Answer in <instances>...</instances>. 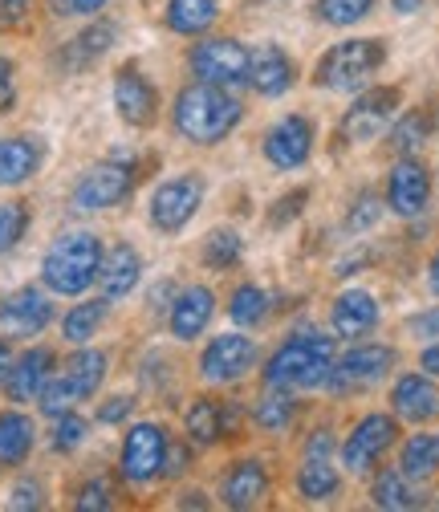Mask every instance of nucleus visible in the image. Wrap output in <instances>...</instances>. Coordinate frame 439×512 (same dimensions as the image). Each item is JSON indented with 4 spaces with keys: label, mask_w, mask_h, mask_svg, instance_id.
Masks as SVG:
<instances>
[{
    "label": "nucleus",
    "mask_w": 439,
    "mask_h": 512,
    "mask_svg": "<svg viewBox=\"0 0 439 512\" xmlns=\"http://www.w3.org/2000/svg\"><path fill=\"white\" fill-rule=\"evenodd\" d=\"M334 366V338L318 330H297L265 366V382L281 391H309L326 387Z\"/></svg>",
    "instance_id": "obj_1"
},
{
    "label": "nucleus",
    "mask_w": 439,
    "mask_h": 512,
    "mask_svg": "<svg viewBox=\"0 0 439 512\" xmlns=\"http://www.w3.org/2000/svg\"><path fill=\"white\" fill-rule=\"evenodd\" d=\"M240 102L224 90V86H187L179 98H175V126L183 139H192L200 147H212L220 139L232 135V126L240 122Z\"/></svg>",
    "instance_id": "obj_2"
},
{
    "label": "nucleus",
    "mask_w": 439,
    "mask_h": 512,
    "mask_svg": "<svg viewBox=\"0 0 439 512\" xmlns=\"http://www.w3.org/2000/svg\"><path fill=\"white\" fill-rule=\"evenodd\" d=\"M102 269V244L94 232H66L49 252L41 265V281L61 293V297H78L98 281Z\"/></svg>",
    "instance_id": "obj_3"
},
{
    "label": "nucleus",
    "mask_w": 439,
    "mask_h": 512,
    "mask_svg": "<svg viewBox=\"0 0 439 512\" xmlns=\"http://www.w3.org/2000/svg\"><path fill=\"white\" fill-rule=\"evenodd\" d=\"M387 61V49L383 41H374V37H358V41H342L334 45L326 57H322V66H318V82L326 90H362L374 74H379V66Z\"/></svg>",
    "instance_id": "obj_4"
},
{
    "label": "nucleus",
    "mask_w": 439,
    "mask_h": 512,
    "mask_svg": "<svg viewBox=\"0 0 439 512\" xmlns=\"http://www.w3.org/2000/svg\"><path fill=\"white\" fill-rule=\"evenodd\" d=\"M204 204V179L200 175H179V179H167L155 196H151V224L159 232H183L187 224L196 220Z\"/></svg>",
    "instance_id": "obj_5"
},
{
    "label": "nucleus",
    "mask_w": 439,
    "mask_h": 512,
    "mask_svg": "<svg viewBox=\"0 0 439 512\" xmlns=\"http://www.w3.org/2000/svg\"><path fill=\"white\" fill-rule=\"evenodd\" d=\"M391 366H395L391 346H354L346 358H334L326 387L338 391V395L366 391V387H374V382H383L391 374Z\"/></svg>",
    "instance_id": "obj_6"
},
{
    "label": "nucleus",
    "mask_w": 439,
    "mask_h": 512,
    "mask_svg": "<svg viewBox=\"0 0 439 512\" xmlns=\"http://www.w3.org/2000/svg\"><path fill=\"white\" fill-rule=\"evenodd\" d=\"M131 187H135V167L131 163H98L90 167L78 183H74V208L82 212H102V208H114L131 196Z\"/></svg>",
    "instance_id": "obj_7"
},
{
    "label": "nucleus",
    "mask_w": 439,
    "mask_h": 512,
    "mask_svg": "<svg viewBox=\"0 0 439 512\" xmlns=\"http://www.w3.org/2000/svg\"><path fill=\"white\" fill-rule=\"evenodd\" d=\"M192 74L208 86L248 82V49L232 37H208L192 49Z\"/></svg>",
    "instance_id": "obj_8"
},
{
    "label": "nucleus",
    "mask_w": 439,
    "mask_h": 512,
    "mask_svg": "<svg viewBox=\"0 0 439 512\" xmlns=\"http://www.w3.org/2000/svg\"><path fill=\"white\" fill-rule=\"evenodd\" d=\"M395 435H399V427H395L391 415H366V419L350 431V439L342 443V464H346V472L366 476L374 464L383 460V452L395 443Z\"/></svg>",
    "instance_id": "obj_9"
},
{
    "label": "nucleus",
    "mask_w": 439,
    "mask_h": 512,
    "mask_svg": "<svg viewBox=\"0 0 439 512\" xmlns=\"http://www.w3.org/2000/svg\"><path fill=\"white\" fill-rule=\"evenodd\" d=\"M163 460H167V435L159 423H139L127 431V443H122V476L131 484H151L155 476H163Z\"/></svg>",
    "instance_id": "obj_10"
},
{
    "label": "nucleus",
    "mask_w": 439,
    "mask_h": 512,
    "mask_svg": "<svg viewBox=\"0 0 439 512\" xmlns=\"http://www.w3.org/2000/svg\"><path fill=\"white\" fill-rule=\"evenodd\" d=\"M395 106H399V90H395V86H379V90L362 94V98L346 110V118H342V135L354 139V143L379 139V131L391 122Z\"/></svg>",
    "instance_id": "obj_11"
},
{
    "label": "nucleus",
    "mask_w": 439,
    "mask_h": 512,
    "mask_svg": "<svg viewBox=\"0 0 439 512\" xmlns=\"http://www.w3.org/2000/svg\"><path fill=\"white\" fill-rule=\"evenodd\" d=\"M309 151H313V126H309V118H301V114L281 118L273 131L265 135V159H269L273 167H281V171L301 167V163L309 159Z\"/></svg>",
    "instance_id": "obj_12"
},
{
    "label": "nucleus",
    "mask_w": 439,
    "mask_h": 512,
    "mask_svg": "<svg viewBox=\"0 0 439 512\" xmlns=\"http://www.w3.org/2000/svg\"><path fill=\"white\" fill-rule=\"evenodd\" d=\"M257 362V346L248 342L244 334H220L204 358H200V374L208 382H236L240 374H248V366Z\"/></svg>",
    "instance_id": "obj_13"
},
{
    "label": "nucleus",
    "mask_w": 439,
    "mask_h": 512,
    "mask_svg": "<svg viewBox=\"0 0 439 512\" xmlns=\"http://www.w3.org/2000/svg\"><path fill=\"white\" fill-rule=\"evenodd\" d=\"M427 200H431V175H427V167L415 163V159L395 163V171L387 179V204H391V212L411 220V216H419L427 208Z\"/></svg>",
    "instance_id": "obj_14"
},
{
    "label": "nucleus",
    "mask_w": 439,
    "mask_h": 512,
    "mask_svg": "<svg viewBox=\"0 0 439 512\" xmlns=\"http://www.w3.org/2000/svg\"><path fill=\"white\" fill-rule=\"evenodd\" d=\"M114 106H118L122 122L147 126V122H155L159 98H155V86L135 66H127V70H118V78H114Z\"/></svg>",
    "instance_id": "obj_15"
},
{
    "label": "nucleus",
    "mask_w": 439,
    "mask_h": 512,
    "mask_svg": "<svg viewBox=\"0 0 439 512\" xmlns=\"http://www.w3.org/2000/svg\"><path fill=\"white\" fill-rule=\"evenodd\" d=\"M391 407L407 423H427L439 419V387L427 374H403L391 391Z\"/></svg>",
    "instance_id": "obj_16"
},
{
    "label": "nucleus",
    "mask_w": 439,
    "mask_h": 512,
    "mask_svg": "<svg viewBox=\"0 0 439 512\" xmlns=\"http://www.w3.org/2000/svg\"><path fill=\"white\" fill-rule=\"evenodd\" d=\"M248 86L265 98H281L293 86V61L277 45H261L248 53Z\"/></svg>",
    "instance_id": "obj_17"
},
{
    "label": "nucleus",
    "mask_w": 439,
    "mask_h": 512,
    "mask_svg": "<svg viewBox=\"0 0 439 512\" xmlns=\"http://www.w3.org/2000/svg\"><path fill=\"white\" fill-rule=\"evenodd\" d=\"M49 317H53V305L45 301L41 289H21L0 305V326L13 330V334H25V338L41 334L49 326Z\"/></svg>",
    "instance_id": "obj_18"
},
{
    "label": "nucleus",
    "mask_w": 439,
    "mask_h": 512,
    "mask_svg": "<svg viewBox=\"0 0 439 512\" xmlns=\"http://www.w3.org/2000/svg\"><path fill=\"white\" fill-rule=\"evenodd\" d=\"M143 277V256L131 248V244H114L106 256H102V269H98V281H102V297L106 301H118L127 297Z\"/></svg>",
    "instance_id": "obj_19"
},
{
    "label": "nucleus",
    "mask_w": 439,
    "mask_h": 512,
    "mask_svg": "<svg viewBox=\"0 0 439 512\" xmlns=\"http://www.w3.org/2000/svg\"><path fill=\"white\" fill-rule=\"evenodd\" d=\"M212 309H216V297L204 289V285H192V289H183L171 305V334L179 342H192L208 330L212 322Z\"/></svg>",
    "instance_id": "obj_20"
},
{
    "label": "nucleus",
    "mask_w": 439,
    "mask_h": 512,
    "mask_svg": "<svg viewBox=\"0 0 439 512\" xmlns=\"http://www.w3.org/2000/svg\"><path fill=\"white\" fill-rule=\"evenodd\" d=\"M330 322H334V334L362 338V334H370L374 326H379V301H374L370 293H362V289H346L330 309Z\"/></svg>",
    "instance_id": "obj_21"
},
{
    "label": "nucleus",
    "mask_w": 439,
    "mask_h": 512,
    "mask_svg": "<svg viewBox=\"0 0 439 512\" xmlns=\"http://www.w3.org/2000/svg\"><path fill=\"white\" fill-rule=\"evenodd\" d=\"M41 159H45V147L29 135L0 139V187H17V183L33 179Z\"/></svg>",
    "instance_id": "obj_22"
},
{
    "label": "nucleus",
    "mask_w": 439,
    "mask_h": 512,
    "mask_svg": "<svg viewBox=\"0 0 439 512\" xmlns=\"http://www.w3.org/2000/svg\"><path fill=\"white\" fill-rule=\"evenodd\" d=\"M49 370H53V354L45 346L21 354V362H13L9 366V378H5L9 382V399L13 403H33L41 395V387L49 382Z\"/></svg>",
    "instance_id": "obj_23"
},
{
    "label": "nucleus",
    "mask_w": 439,
    "mask_h": 512,
    "mask_svg": "<svg viewBox=\"0 0 439 512\" xmlns=\"http://www.w3.org/2000/svg\"><path fill=\"white\" fill-rule=\"evenodd\" d=\"M265 492H269V472L261 460H240L224 476V504L228 508H253V504H261Z\"/></svg>",
    "instance_id": "obj_24"
},
{
    "label": "nucleus",
    "mask_w": 439,
    "mask_h": 512,
    "mask_svg": "<svg viewBox=\"0 0 439 512\" xmlns=\"http://www.w3.org/2000/svg\"><path fill=\"white\" fill-rule=\"evenodd\" d=\"M106 354L102 350H78L70 362H66V387H70V395L74 399H90V395H98V387H102V378H106Z\"/></svg>",
    "instance_id": "obj_25"
},
{
    "label": "nucleus",
    "mask_w": 439,
    "mask_h": 512,
    "mask_svg": "<svg viewBox=\"0 0 439 512\" xmlns=\"http://www.w3.org/2000/svg\"><path fill=\"white\" fill-rule=\"evenodd\" d=\"M220 17V0H167V29L196 37Z\"/></svg>",
    "instance_id": "obj_26"
},
{
    "label": "nucleus",
    "mask_w": 439,
    "mask_h": 512,
    "mask_svg": "<svg viewBox=\"0 0 439 512\" xmlns=\"http://www.w3.org/2000/svg\"><path fill=\"white\" fill-rule=\"evenodd\" d=\"M399 472L411 476V480H427V476L439 472V431H419L403 443Z\"/></svg>",
    "instance_id": "obj_27"
},
{
    "label": "nucleus",
    "mask_w": 439,
    "mask_h": 512,
    "mask_svg": "<svg viewBox=\"0 0 439 512\" xmlns=\"http://www.w3.org/2000/svg\"><path fill=\"white\" fill-rule=\"evenodd\" d=\"M33 452V419L21 411L0 415V464L13 468Z\"/></svg>",
    "instance_id": "obj_28"
},
{
    "label": "nucleus",
    "mask_w": 439,
    "mask_h": 512,
    "mask_svg": "<svg viewBox=\"0 0 439 512\" xmlns=\"http://www.w3.org/2000/svg\"><path fill=\"white\" fill-rule=\"evenodd\" d=\"M338 484H342L338 468L326 456H309L301 464V472H297V492L305 500H330V496H338Z\"/></svg>",
    "instance_id": "obj_29"
},
{
    "label": "nucleus",
    "mask_w": 439,
    "mask_h": 512,
    "mask_svg": "<svg viewBox=\"0 0 439 512\" xmlns=\"http://www.w3.org/2000/svg\"><path fill=\"white\" fill-rule=\"evenodd\" d=\"M102 317H106V297H102V301H82V305H74V309L66 313V322H61V338L74 342V346H86V342L98 334Z\"/></svg>",
    "instance_id": "obj_30"
},
{
    "label": "nucleus",
    "mask_w": 439,
    "mask_h": 512,
    "mask_svg": "<svg viewBox=\"0 0 439 512\" xmlns=\"http://www.w3.org/2000/svg\"><path fill=\"white\" fill-rule=\"evenodd\" d=\"M220 431H224V407L216 399H196L192 411H187V435H192V443L212 447Z\"/></svg>",
    "instance_id": "obj_31"
},
{
    "label": "nucleus",
    "mask_w": 439,
    "mask_h": 512,
    "mask_svg": "<svg viewBox=\"0 0 439 512\" xmlns=\"http://www.w3.org/2000/svg\"><path fill=\"white\" fill-rule=\"evenodd\" d=\"M370 500L379 504V508H391V512L419 508V492L411 488V476H403V472H383L379 480H374Z\"/></svg>",
    "instance_id": "obj_32"
},
{
    "label": "nucleus",
    "mask_w": 439,
    "mask_h": 512,
    "mask_svg": "<svg viewBox=\"0 0 439 512\" xmlns=\"http://www.w3.org/2000/svg\"><path fill=\"white\" fill-rule=\"evenodd\" d=\"M293 415H297V403H293V395H289V391H281V387H269V395L257 403V427H261V431H269V435L289 431Z\"/></svg>",
    "instance_id": "obj_33"
},
{
    "label": "nucleus",
    "mask_w": 439,
    "mask_h": 512,
    "mask_svg": "<svg viewBox=\"0 0 439 512\" xmlns=\"http://www.w3.org/2000/svg\"><path fill=\"white\" fill-rule=\"evenodd\" d=\"M110 41H114V25H94V29H86V33L74 37V45L66 49V57H61V61L74 66V70L78 66H90L94 57H102L110 49Z\"/></svg>",
    "instance_id": "obj_34"
},
{
    "label": "nucleus",
    "mask_w": 439,
    "mask_h": 512,
    "mask_svg": "<svg viewBox=\"0 0 439 512\" xmlns=\"http://www.w3.org/2000/svg\"><path fill=\"white\" fill-rule=\"evenodd\" d=\"M228 313H232V322H236V326H261V322H265V313H269V293L257 289V285H240V289L232 293Z\"/></svg>",
    "instance_id": "obj_35"
},
{
    "label": "nucleus",
    "mask_w": 439,
    "mask_h": 512,
    "mask_svg": "<svg viewBox=\"0 0 439 512\" xmlns=\"http://www.w3.org/2000/svg\"><path fill=\"white\" fill-rule=\"evenodd\" d=\"M204 261H208V269H236L240 265V236L232 232V228H220V232H212L208 236V244H204Z\"/></svg>",
    "instance_id": "obj_36"
},
{
    "label": "nucleus",
    "mask_w": 439,
    "mask_h": 512,
    "mask_svg": "<svg viewBox=\"0 0 439 512\" xmlns=\"http://www.w3.org/2000/svg\"><path fill=\"white\" fill-rule=\"evenodd\" d=\"M374 0H318V17L334 29H346V25H358L362 17H370Z\"/></svg>",
    "instance_id": "obj_37"
},
{
    "label": "nucleus",
    "mask_w": 439,
    "mask_h": 512,
    "mask_svg": "<svg viewBox=\"0 0 439 512\" xmlns=\"http://www.w3.org/2000/svg\"><path fill=\"white\" fill-rule=\"evenodd\" d=\"M427 135H431V122H427V114L423 110H415V114H407L395 131H391V147L399 151V155H415L423 143H427Z\"/></svg>",
    "instance_id": "obj_38"
},
{
    "label": "nucleus",
    "mask_w": 439,
    "mask_h": 512,
    "mask_svg": "<svg viewBox=\"0 0 439 512\" xmlns=\"http://www.w3.org/2000/svg\"><path fill=\"white\" fill-rule=\"evenodd\" d=\"M25 228H29V212H25V204H0V252L17 248L21 236H25Z\"/></svg>",
    "instance_id": "obj_39"
},
{
    "label": "nucleus",
    "mask_w": 439,
    "mask_h": 512,
    "mask_svg": "<svg viewBox=\"0 0 439 512\" xmlns=\"http://www.w3.org/2000/svg\"><path fill=\"white\" fill-rule=\"evenodd\" d=\"M37 403H41V411H45V415H53V419H57V415H66V411H70L78 399L70 395L66 378H49L45 387H41V395H37Z\"/></svg>",
    "instance_id": "obj_40"
},
{
    "label": "nucleus",
    "mask_w": 439,
    "mask_h": 512,
    "mask_svg": "<svg viewBox=\"0 0 439 512\" xmlns=\"http://www.w3.org/2000/svg\"><path fill=\"white\" fill-rule=\"evenodd\" d=\"M86 439V419L66 411V415H57V427H53V447L57 452H74V447Z\"/></svg>",
    "instance_id": "obj_41"
},
{
    "label": "nucleus",
    "mask_w": 439,
    "mask_h": 512,
    "mask_svg": "<svg viewBox=\"0 0 439 512\" xmlns=\"http://www.w3.org/2000/svg\"><path fill=\"white\" fill-rule=\"evenodd\" d=\"M370 224H379V200H374L370 191H366V196H358V204L350 208L346 228H350V232H366Z\"/></svg>",
    "instance_id": "obj_42"
},
{
    "label": "nucleus",
    "mask_w": 439,
    "mask_h": 512,
    "mask_svg": "<svg viewBox=\"0 0 439 512\" xmlns=\"http://www.w3.org/2000/svg\"><path fill=\"white\" fill-rule=\"evenodd\" d=\"M78 508H86V512L110 508V484H106V480H94V484H86V488H82V496H78Z\"/></svg>",
    "instance_id": "obj_43"
},
{
    "label": "nucleus",
    "mask_w": 439,
    "mask_h": 512,
    "mask_svg": "<svg viewBox=\"0 0 439 512\" xmlns=\"http://www.w3.org/2000/svg\"><path fill=\"white\" fill-rule=\"evenodd\" d=\"M407 330H411L415 338H423V342H435V338H439V305L427 309V313H419V317H411Z\"/></svg>",
    "instance_id": "obj_44"
},
{
    "label": "nucleus",
    "mask_w": 439,
    "mask_h": 512,
    "mask_svg": "<svg viewBox=\"0 0 439 512\" xmlns=\"http://www.w3.org/2000/svg\"><path fill=\"white\" fill-rule=\"evenodd\" d=\"M49 5L61 13V17H90V13H98L106 0H49Z\"/></svg>",
    "instance_id": "obj_45"
},
{
    "label": "nucleus",
    "mask_w": 439,
    "mask_h": 512,
    "mask_svg": "<svg viewBox=\"0 0 439 512\" xmlns=\"http://www.w3.org/2000/svg\"><path fill=\"white\" fill-rule=\"evenodd\" d=\"M17 102V86H13V61L9 57H0V114L13 110Z\"/></svg>",
    "instance_id": "obj_46"
},
{
    "label": "nucleus",
    "mask_w": 439,
    "mask_h": 512,
    "mask_svg": "<svg viewBox=\"0 0 439 512\" xmlns=\"http://www.w3.org/2000/svg\"><path fill=\"white\" fill-rule=\"evenodd\" d=\"M131 407H135L131 395H118V399H110V403L98 407V419H102V423H122V419L131 415Z\"/></svg>",
    "instance_id": "obj_47"
},
{
    "label": "nucleus",
    "mask_w": 439,
    "mask_h": 512,
    "mask_svg": "<svg viewBox=\"0 0 439 512\" xmlns=\"http://www.w3.org/2000/svg\"><path fill=\"white\" fill-rule=\"evenodd\" d=\"M305 196H309V191H293V196H285V200L273 208V216H269V220H273V224H285V220H293V216L301 212Z\"/></svg>",
    "instance_id": "obj_48"
},
{
    "label": "nucleus",
    "mask_w": 439,
    "mask_h": 512,
    "mask_svg": "<svg viewBox=\"0 0 439 512\" xmlns=\"http://www.w3.org/2000/svg\"><path fill=\"white\" fill-rule=\"evenodd\" d=\"M41 504V488L37 484H17L13 488V508H37Z\"/></svg>",
    "instance_id": "obj_49"
},
{
    "label": "nucleus",
    "mask_w": 439,
    "mask_h": 512,
    "mask_svg": "<svg viewBox=\"0 0 439 512\" xmlns=\"http://www.w3.org/2000/svg\"><path fill=\"white\" fill-rule=\"evenodd\" d=\"M183 468H187V452H183V447H171V443H167V460H163V472H167V476H179Z\"/></svg>",
    "instance_id": "obj_50"
},
{
    "label": "nucleus",
    "mask_w": 439,
    "mask_h": 512,
    "mask_svg": "<svg viewBox=\"0 0 439 512\" xmlns=\"http://www.w3.org/2000/svg\"><path fill=\"white\" fill-rule=\"evenodd\" d=\"M29 9V0H0V13H5V21H21Z\"/></svg>",
    "instance_id": "obj_51"
},
{
    "label": "nucleus",
    "mask_w": 439,
    "mask_h": 512,
    "mask_svg": "<svg viewBox=\"0 0 439 512\" xmlns=\"http://www.w3.org/2000/svg\"><path fill=\"white\" fill-rule=\"evenodd\" d=\"M9 366H13V350H9V342L0 338V382L9 378Z\"/></svg>",
    "instance_id": "obj_52"
},
{
    "label": "nucleus",
    "mask_w": 439,
    "mask_h": 512,
    "mask_svg": "<svg viewBox=\"0 0 439 512\" xmlns=\"http://www.w3.org/2000/svg\"><path fill=\"white\" fill-rule=\"evenodd\" d=\"M427 281H431V293L439 297V252L431 256V269H427Z\"/></svg>",
    "instance_id": "obj_53"
},
{
    "label": "nucleus",
    "mask_w": 439,
    "mask_h": 512,
    "mask_svg": "<svg viewBox=\"0 0 439 512\" xmlns=\"http://www.w3.org/2000/svg\"><path fill=\"white\" fill-rule=\"evenodd\" d=\"M391 5H395L399 13H415V9H423V0H391Z\"/></svg>",
    "instance_id": "obj_54"
}]
</instances>
